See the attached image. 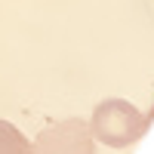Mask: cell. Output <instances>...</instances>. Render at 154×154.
Segmentation results:
<instances>
[{
  "mask_svg": "<svg viewBox=\"0 0 154 154\" xmlns=\"http://www.w3.org/2000/svg\"><path fill=\"white\" fill-rule=\"evenodd\" d=\"M145 130H148V117L123 99H105L102 105H96L93 123H89L93 139H99L111 148H126L139 142L145 136Z\"/></svg>",
  "mask_w": 154,
  "mask_h": 154,
  "instance_id": "obj_1",
  "label": "cell"
},
{
  "mask_svg": "<svg viewBox=\"0 0 154 154\" xmlns=\"http://www.w3.org/2000/svg\"><path fill=\"white\" fill-rule=\"evenodd\" d=\"M34 154H96L93 133L80 120H62L53 123L37 136Z\"/></svg>",
  "mask_w": 154,
  "mask_h": 154,
  "instance_id": "obj_2",
  "label": "cell"
},
{
  "mask_svg": "<svg viewBox=\"0 0 154 154\" xmlns=\"http://www.w3.org/2000/svg\"><path fill=\"white\" fill-rule=\"evenodd\" d=\"M0 154H34V145L22 136L19 126L0 120Z\"/></svg>",
  "mask_w": 154,
  "mask_h": 154,
  "instance_id": "obj_3",
  "label": "cell"
}]
</instances>
